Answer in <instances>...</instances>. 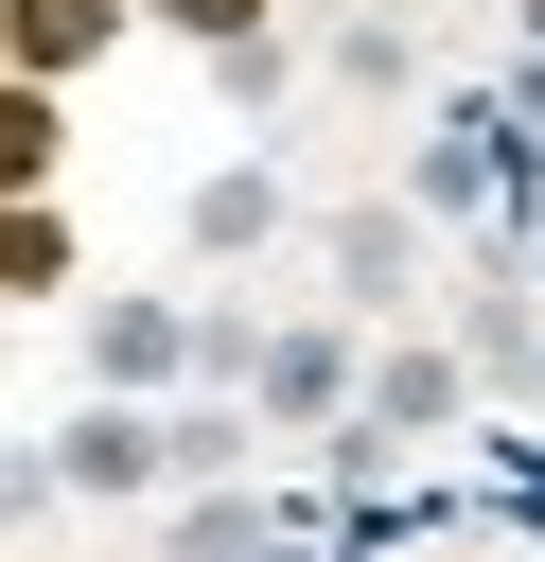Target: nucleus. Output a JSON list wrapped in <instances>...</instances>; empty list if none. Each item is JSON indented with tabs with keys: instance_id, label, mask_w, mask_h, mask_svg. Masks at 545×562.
<instances>
[{
	"instance_id": "obj_3",
	"label": "nucleus",
	"mask_w": 545,
	"mask_h": 562,
	"mask_svg": "<svg viewBox=\"0 0 545 562\" xmlns=\"http://www.w3.org/2000/svg\"><path fill=\"white\" fill-rule=\"evenodd\" d=\"M53 474H70V492H158V474H176V422H123V404H105V422L53 439Z\"/></svg>"
},
{
	"instance_id": "obj_4",
	"label": "nucleus",
	"mask_w": 545,
	"mask_h": 562,
	"mask_svg": "<svg viewBox=\"0 0 545 562\" xmlns=\"http://www.w3.org/2000/svg\"><path fill=\"white\" fill-rule=\"evenodd\" d=\"M404 422H457V351H387L369 369V439H404Z\"/></svg>"
},
{
	"instance_id": "obj_11",
	"label": "nucleus",
	"mask_w": 545,
	"mask_h": 562,
	"mask_svg": "<svg viewBox=\"0 0 545 562\" xmlns=\"http://www.w3.org/2000/svg\"><path fill=\"white\" fill-rule=\"evenodd\" d=\"M527 35H545V0H527Z\"/></svg>"
},
{
	"instance_id": "obj_6",
	"label": "nucleus",
	"mask_w": 545,
	"mask_h": 562,
	"mask_svg": "<svg viewBox=\"0 0 545 562\" xmlns=\"http://www.w3.org/2000/svg\"><path fill=\"white\" fill-rule=\"evenodd\" d=\"M264 228H281V176H211L193 193V246H264Z\"/></svg>"
},
{
	"instance_id": "obj_2",
	"label": "nucleus",
	"mask_w": 545,
	"mask_h": 562,
	"mask_svg": "<svg viewBox=\"0 0 545 562\" xmlns=\"http://www.w3.org/2000/svg\"><path fill=\"white\" fill-rule=\"evenodd\" d=\"M246 386H264V422H334L352 404V334H264Z\"/></svg>"
},
{
	"instance_id": "obj_1",
	"label": "nucleus",
	"mask_w": 545,
	"mask_h": 562,
	"mask_svg": "<svg viewBox=\"0 0 545 562\" xmlns=\"http://www.w3.org/2000/svg\"><path fill=\"white\" fill-rule=\"evenodd\" d=\"M193 351H211V334H193L176 299H105V316H88V369H105V404H141V386H176Z\"/></svg>"
},
{
	"instance_id": "obj_7",
	"label": "nucleus",
	"mask_w": 545,
	"mask_h": 562,
	"mask_svg": "<svg viewBox=\"0 0 545 562\" xmlns=\"http://www.w3.org/2000/svg\"><path fill=\"white\" fill-rule=\"evenodd\" d=\"M334 281L387 299V281H404V211H352V228H334Z\"/></svg>"
},
{
	"instance_id": "obj_9",
	"label": "nucleus",
	"mask_w": 545,
	"mask_h": 562,
	"mask_svg": "<svg viewBox=\"0 0 545 562\" xmlns=\"http://www.w3.org/2000/svg\"><path fill=\"white\" fill-rule=\"evenodd\" d=\"M176 562H264V509H193V527H176Z\"/></svg>"
},
{
	"instance_id": "obj_10",
	"label": "nucleus",
	"mask_w": 545,
	"mask_h": 562,
	"mask_svg": "<svg viewBox=\"0 0 545 562\" xmlns=\"http://www.w3.org/2000/svg\"><path fill=\"white\" fill-rule=\"evenodd\" d=\"M158 18H176V35H211V53H246V35H264V0H158Z\"/></svg>"
},
{
	"instance_id": "obj_5",
	"label": "nucleus",
	"mask_w": 545,
	"mask_h": 562,
	"mask_svg": "<svg viewBox=\"0 0 545 562\" xmlns=\"http://www.w3.org/2000/svg\"><path fill=\"white\" fill-rule=\"evenodd\" d=\"M105 35H123V0H18V70H35V88H53L70 53H105Z\"/></svg>"
},
{
	"instance_id": "obj_8",
	"label": "nucleus",
	"mask_w": 545,
	"mask_h": 562,
	"mask_svg": "<svg viewBox=\"0 0 545 562\" xmlns=\"http://www.w3.org/2000/svg\"><path fill=\"white\" fill-rule=\"evenodd\" d=\"M0 176H18V193L53 176V88H18V105H0Z\"/></svg>"
}]
</instances>
